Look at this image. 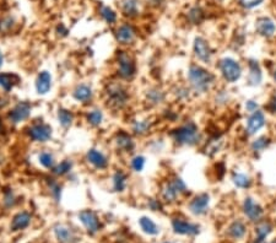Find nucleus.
Instances as JSON below:
<instances>
[{
  "mask_svg": "<svg viewBox=\"0 0 276 243\" xmlns=\"http://www.w3.org/2000/svg\"><path fill=\"white\" fill-rule=\"evenodd\" d=\"M172 227L175 230L176 234L180 235H189V236H194V235L199 234V227L196 225L190 224L188 221H184L182 219H173Z\"/></svg>",
  "mask_w": 276,
  "mask_h": 243,
  "instance_id": "nucleus-17",
  "label": "nucleus"
},
{
  "mask_svg": "<svg viewBox=\"0 0 276 243\" xmlns=\"http://www.w3.org/2000/svg\"><path fill=\"white\" fill-rule=\"evenodd\" d=\"M47 186L48 189H49V193L50 195L54 198L55 201H59L60 200V196H61V187L60 184L57 182L53 178H48L47 180Z\"/></svg>",
  "mask_w": 276,
  "mask_h": 243,
  "instance_id": "nucleus-36",
  "label": "nucleus"
},
{
  "mask_svg": "<svg viewBox=\"0 0 276 243\" xmlns=\"http://www.w3.org/2000/svg\"><path fill=\"white\" fill-rule=\"evenodd\" d=\"M243 210L250 221H259L263 216V209L250 198H247L244 200Z\"/></svg>",
  "mask_w": 276,
  "mask_h": 243,
  "instance_id": "nucleus-19",
  "label": "nucleus"
},
{
  "mask_svg": "<svg viewBox=\"0 0 276 243\" xmlns=\"http://www.w3.org/2000/svg\"><path fill=\"white\" fill-rule=\"evenodd\" d=\"M139 224H140V227H141V230L145 232V234L155 236V235H157L158 232H160L158 226L152 221L151 219H150V217L142 216L141 219L139 220Z\"/></svg>",
  "mask_w": 276,
  "mask_h": 243,
  "instance_id": "nucleus-29",
  "label": "nucleus"
},
{
  "mask_svg": "<svg viewBox=\"0 0 276 243\" xmlns=\"http://www.w3.org/2000/svg\"><path fill=\"white\" fill-rule=\"evenodd\" d=\"M35 88L37 94L42 95V96L47 95L50 91V89H52V75H50L49 71L43 70L38 74L37 79H36Z\"/></svg>",
  "mask_w": 276,
  "mask_h": 243,
  "instance_id": "nucleus-16",
  "label": "nucleus"
},
{
  "mask_svg": "<svg viewBox=\"0 0 276 243\" xmlns=\"http://www.w3.org/2000/svg\"><path fill=\"white\" fill-rule=\"evenodd\" d=\"M86 121H88L91 127H99L102 124V122H103V112L98 108L91 109L86 114Z\"/></svg>",
  "mask_w": 276,
  "mask_h": 243,
  "instance_id": "nucleus-31",
  "label": "nucleus"
},
{
  "mask_svg": "<svg viewBox=\"0 0 276 243\" xmlns=\"http://www.w3.org/2000/svg\"><path fill=\"white\" fill-rule=\"evenodd\" d=\"M245 107H247V109L249 112H255L258 108V104H257V102H254V101H248L247 104H245Z\"/></svg>",
  "mask_w": 276,
  "mask_h": 243,
  "instance_id": "nucleus-46",
  "label": "nucleus"
},
{
  "mask_svg": "<svg viewBox=\"0 0 276 243\" xmlns=\"http://www.w3.org/2000/svg\"><path fill=\"white\" fill-rule=\"evenodd\" d=\"M57 31H58V32H61V36H66V35H68V30H66L65 27L63 26V25H60V26H58Z\"/></svg>",
  "mask_w": 276,
  "mask_h": 243,
  "instance_id": "nucleus-47",
  "label": "nucleus"
},
{
  "mask_svg": "<svg viewBox=\"0 0 276 243\" xmlns=\"http://www.w3.org/2000/svg\"><path fill=\"white\" fill-rule=\"evenodd\" d=\"M117 73L123 80H130L137 73V64L130 53L119 50L117 54Z\"/></svg>",
  "mask_w": 276,
  "mask_h": 243,
  "instance_id": "nucleus-4",
  "label": "nucleus"
},
{
  "mask_svg": "<svg viewBox=\"0 0 276 243\" xmlns=\"http://www.w3.org/2000/svg\"><path fill=\"white\" fill-rule=\"evenodd\" d=\"M57 118L58 123H59L61 127H63L64 129H68V128H70L71 125H73L75 117H74L73 112L69 111V109L59 108L57 112Z\"/></svg>",
  "mask_w": 276,
  "mask_h": 243,
  "instance_id": "nucleus-25",
  "label": "nucleus"
},
{
  "mask_svg": "<svg viewBox=\"0 0 276 243\" xmlns=\"http://www.w3.org/2000/svg\"><path fill=\"white\" fill-rule=\"evenodd\" d=\"M2 132V122H1V118H0V133Z\"/></svg>",
  "mask_w": 276,
  "mask_h": 243,
  "instance_id": "nucleus-51",
  "label": "nucleus"
},
{
  "mask_svg": "<svg viewBox=\"0 0 276 243\" xmlns=\"http://www.w3.org/2000/svg\"><path fill=\"white\" fill-rule=\"evenodd\" d=\"M166 98V95L161 89L158 88H152L150 90L146 91V101L149 102L152 106H158V104L162 103Z\"/></svg>",
  "mask_w": 276,
  "mask_h": 243,
  "instance_id": "nucleus-26",
  "label": "nucleus"
},
{
  "mask_svg": "<svg viewBox=\"0 0 276 243\" xmlns=\"http://www.w3.org/2000/svg\"><path fill=\"white\" fill-rule=\"evenodd\" d=\"M99 12H101V16L107 24H114L117 21V14L108 6H101L99 9Z\"/></svg>",
  "mask_w": 276,
  "mask_h": 243,
  "instance_id": "nucleus-37",
  "label": "nucleus"
},
{
  "mask_svg": "<svg viewBox=\"0 0 276 243\" xmlns=\"http://www.w3.org/2000/svg\"><path fill=\"white\" fill-rule=\"evenodd\" d=\"M38 161H40L41 165H42L45 168H47V170H53L54 166L57 165V163H55L54 156H53V153L49 151L41 152L40 155H38Z\"/></svg>",
  "mask_w": 276,
  "mask_h": 243,
  "instance_id": "nucleus-34",
  "label": "nucleus"
},
{
  "mask_svg": "<svg viewBox=\"0 0 276 243\" xmlns=\"http://www.w3.org/2000/svg\"><path fill=\"white\" fill-rule=\"evenodd\" d=\"M117 150L121 152H132L135 149V142L130 134L127 132H118L113 139Z\"/></svg>",
  "mask_w": 276,
  "mask_h": 243,
  "instance_id": "nucleus-14",
  "label": "nucleus"
},
{
  "mask_svg": "<svg viewBox=\"0 0 276 243\" xmlns=\"http://www.w3.org/2000/svg\"><path fill=\"white\" fill-rule=\"evenodd\" d=\"M255 29L257 32L263 37H272L275 33L276 26L272 19L269 17H259L255 22Z\"/></svg>",
  "mask_w": 276,
  "mask_h": 243,
  "instance_id": "nucleus-18",
  "label": "nucleus"
},
{
  "mask_svg": "<svg viewBox=\"0 0 276 243\" xmlns=\"http://www.w3.org/2000/svg\"><path fill=\"white\" fill-rule=\"evenodd\" d=\"M263 2V0H239L241 6H243L244 9H253V7L258 6Z\"/></svg>",
  "mask_w": 276,
  "mask_h": 243,
  "instance_id": "nucleus-44",
  "label": "nucleus"
},
{
  "mask_svg": "<svg viewBox=\"0 0 276 243\" xmlns=\"http://www.w3.org/2000/svg\"><path fill=\"white\" fill-rule=\"evenodd\" d=\"M127 182H128V176L127 173L123 172L122 170H117L114 172L113 177H112V184H113L114 192H121L124 191L127 188Z\"/></svg>",
  "mask_w": 276,
  "mask_h": 243,
  "instance_id": "nucleus-24",
  "label": "nucleus"
},
{
  "mask_svg": "<svg viewBox=\"0 0 276 243\" xmlns=\"http://www.w3.org/2000/svg\"><path fill=\"white\" fill-rule=\"evenodd\" d=\"M268 145H269V139H268V138H259V139H257L252 144V149L254 150V151H262Z\"/></svg>",
  "mask_w": 276,
  "mask_h": 243,
  "instance_id": "nucleus-43",
  "label": "nucleus"
},
{
  "mask_svg": "<svg viewBox=\"0 0 276 243\" xmlns=\"http://www.w3.org/2000/svg\"><path fill=\"white\" fill-rule=\"evenodd\" d=\"M274 79L276 80V70H275V73H274Z\"/></svg>",
  "mask_w": 276,
  "mask_h": 243,
  "instance_id": "nucleus-53",
  "label": "nucleus"
},
{
  "mask_svg": "<svg viewBox=\"0 0 276 243\" xmlns=\"http://www.w3.org/2000/svg\"><path fill=\"white\" fill-rule=\"evenodd\" d=\"M265 124V117L264 113L260 111H255L253 112L252 116L249 117L248 119V124H247V132L249 135L255 134L257 132H259Z\"/></svg>",
  "mask_w": 276,
  "mask_h": 243,
  "instance_id": "nucleus-21",
  "label": "nucleus"
},
{
  "mask_svg": "<svg viewBox=\"0 0 276 243\" xmlns=\"http://www.w3.org/2000/svg\"><path fill=\"white\" fill-rule=\"evenodd\" d=\"M203 16L204 15H203V11H201L200 7H193V9H191L188 14L189 20H190L193 24H199V22H201Z\"/></svg>",
  "mask_w": 276,
  "mask_h": 243,
  "instance_id": "nucleus-42",
  "label": "nucleus"
},
{
  "mask_svg": "<svg viewBox=\"0 0 276 243\" xmlns=\"http://www.w3.org/2000/svg\"><path fill=\"white\" fill-rule=\"evenodd\" d=\"M106 102L109 108L114 111H121L124 108L129 102V92L125 90V88L118 83H111L107 86L106 91Z\"/></svg>",
  "mask_w": 276,
  "mask_h": 243,
  "instance_id": "nucleus-2",
  "label": "nucleus"
},
{
  "mask_svg": "<svg viewBox=\"0 0 276 243\" xmlns=\"http://www.w3.org/2000/svg\"><path fill=\"white\" fill-rule=\"evenodd\" d=\"M245 226L242 221H234L233 224L230 226L229 229V235L234 240L243 239L245 235Z\"/></svg>",
  "mask_w": 276,
  "mask_h": 243,
  "instance_id": "nucleus-32",
  "label": "nucleus"
},
{
  "mask_svg": "<svg viewBox=\"0 0 276 243\" xmlns=\"http://www.w3.org/2000/svg\"><path fill=\"white\" fill-rule=\"evenodd\" d=\"M270 108H272L274 112H276V95H275L274 98L272 99V103H270Z\"/></svg>",
  "mask_w": 276,
  "mask_h": 243,
  "instance_id": "nucleus-48",
  "label": "nucleus"
},
{
  "mask_svg": "<svg viewBox=\"0 0 276 243\" xmlns=\"http://www.w3.org/2000/svg\"><path fill=\"white\" fill-rule=\"evenodd\" d=\"M171 135L178 145H188V146L196 145L201 139L200 132H199L195 123L193 122H188L181 125L177 129L173 130Z\"/></svg>",
  "mask_w": 276,
  "mask_h": 243,
  "instance_id": "nucleus-3",
  "label": "nucleus"
},
{
  "mask_svg": "<svg viewBox=\"0 0 276 243\" xmlns=\"http://www.w3.org/2000/svg\"><path fill=\"white\" fill-rule=\"evenodd\" d=\"M209 204H210V196H209V194H199V195H196L189 203V210L194 215H203L208 211Z\"/></svg>",
  "mask_w": 276,
  "mask_h": 243,
  "instance_id": "nucleus-15",
  "label": "nucleus"
},
{
  "mask_svg": "<svg viewBox=\"0 0 276 243\" xmlns=\"http://www.w3.org/2000/svg\"><path fill=\"white\" fill-rule=\"evenodd\" d=\"M71 168H73V162H71V160H63L61 162L57 163L52 171L55 176L61 177V176L68 175L71 171Z\"/></svg>",
  "mask_w": 276,
  "mask_h": 243,
  "instance_id": "nucleus-35",
  "label": "nucleus"
},
{
  "mask_svg": "<svg viewBox=\"0 0 276 243\" xmlns=\"http://www.w3.org/2000/svg\"><path fill=\"white\" fill-rule=\"evenodd\" d=\"M163 243H172V242H163Z\"/></svg>",
  "mask_w": 276,
  "mask_h": 243,
  "instance_id": "nucleus-55",
  "label": "nucleus"
},
{
  "mask_svg": "<svg viewBox=\"0 0 276 243\" xmlns=\"http://www.w3.org/2000/svg\"><path fill=\"white\" fill-rule=\"evenodd\" d=\"M188 80L194 91L198 94H204L210 90L211 86L214 85L215 76L203 66L193 64L188 70Z\"/></svg>",
  "mask_w": 276,
  "mask_h": 243,
  "instance_id": "nucleus-1",
  "label": "nucleus"
},
{
  "mask_svg": "<svg viewBox=\"0 0 276 243\" xmlns=\"http://www.w3.org/2000/svg\"><path fill=\"white\" fill-rule=\"evenodd\" d=\"M255 230H257V240H255V243H263L264 242V240L267 239L268 235L272 232L273 227L269 222L264 221V222H260Z\"/></svg>",
  "mask_w": 276,
  "mask_h": 243,
  "instance_id": "nucleus-33",
  "label": "nucleus"
},
{
  "mask_svg": "<svg viewBox=\"0 0 276 243\" xmlns=\"http://www.w3.org/2000/svg\"><path fill=\"white\" fill-rule=\"evenodd\" d=\"M249 84L253 86L259 85L262 81V70L259 68V64L254 60L249 61Z\"/></svg>",
  "mask_w": 276,
  "mask_h": 243,
  "instance_id": "nucleus-28",
  "label": "nucleus"
},
{
  "mask_svg": "<svg viewBox=\"0 0 276 243\" xmlns=\"http://www.w3.org/2000/svg\"><path fill=\"white\" fill-rule=\"evenodd\" d=\"M122 11L124 12L125 16H137L139 12V1L138 0H123Z\"/></svg>",
  "mask_w": 276,
  "mask_h": 243,
  "instance_id": "nucleus-30",
  "label": "nucleus"
},
{
  "mask_svg": "<svg viewBox=\"0 0 276 243\" xmlns=\"http://www.w3.org/2000/svg\"><path fill=\"white\" fill-rule=\"evenodd\" d=\"M31 220H32V216H31L30 213H27V211H20L12 219L10 229L14 232L21 231V230H25L26 227H29Z\"/></svg>",
  "mask_w": 276,
  "mask_h": 243,
  "instance_id": "nucleus-22",
  "label": "nucleus"
},
{
  "mask_svg": "<svg viewBox=\"0 0 276 243\" xmlns=\"http://www.w3.org/2000/svg\"><path fill=\"white\" fill-rule=\"evenodd\" d=\"M79 219H80L81 224L84 225L86 231L90 235H96L101 230V221H99L98 216H97V214L94 211L83 210L79 214Z\"/></svg>",
  "mask_w": 276,
  "mask_h": 243,
  "instance_id": "nucleus-9",
  "label": "nucleus"
},
{
  "mask_svg": "<svg viewBox=\"0 0 276 243\" xmlns=\"http://www.w3.org/2000/svg\"><path fill=\"white\" fill-rule=\"evenodd\" d=\"M26 134L29 135L31 140L35 143H47L52 139L53 137V129L49 124L43 122L32 123L29 128L26 129Z\"/></svg>",
  "mask_w": 276,
  "mask_h": 243,
  "instance_id": "nucleus-6",
  "label": "nucleus"
},
{
  "mask_svg": "<svg viewBox=\"0 0 276 243\" xmlns=\"http://www.w3.org/2000/svg\"><path fill=\"white\" fill-rule=\"evenodd\" d=\"M4 204L6 208H12L16 204V195L12 189H5L4 192Z\"/></svg>",
  "mask_w": 276,
  "mask_h": 243,
  "instance_id": "nucleus-41",
  "label": "nucleus"
},
{
  "mask_svg": "<svg viewBox=\"0 0 276 243\" xmlns=\"http://www.w3.org/2000/svg\"><path fill=\"white\" fill-rule=\"evenodd\" d=\"M1 162H2V156L0 155V165H1Z\"/></svg>",
  "mask_w": 276,
  "mask_h": 243,
  "instance_id": "nucleus-52",
  "label": "nucleus"
},
{
  "mask_svg": "<svg viewBox=\"0 0 276 243\" xmlns=\"http://www.w3.org/2000/svg\"><path fill=\"white\" fill-rule=\"evenodd\" d=\"M149 2L152 5H160L162 2V0H149Z\"/></svg>",
  "mask_w": 276,
  "mask_h": 243,
  "instance_id": "nucleus-49",
  "label": "nucleus"
},
{
  "mask_svg": "<svg viewBox=\"0 0 276 243\" xmlns=\"http://www.w3.org/2000/svg\"><path fill=\"white\" fill-rule=\"evenodd\" d=\"M53 232H54L55 239L60 243H78L80 241V237L78 236L75 230L71 227L66 226L63 224H57L53 227Z\"/></svg>",
  "mask_w": 276,
  "mask_h": 243,
  "instance_id": "nucleus-10",
  "label": "nucleus"
},
{
  "mask_svg": "<svg viewBox=\"0 0 276 243\" xmlns=\"http://www.w3.org/2000/svg\"><path fill=\"white\" fill-rule=\"evenodd\" d=\"M220 69H221V73L224 75L225 80H227L229 83H234L242 75L241 66L232 58H224L220 61Z\"/></svg>",
  "mask_w": 276,
  "mask_h": 243,
  "instance_id": "nucleus-7",
  "label": "nucleus"
},
{
  "mask_svg": "<svg viewBox=\"0 0 276 243\" xmlns=\"http://www.w3.org/2000/svg\"><path fill=\"white\" fill-rule=\"evenodd\" d=\"M232 181H233L234 186L238 187V188H248L250 186V178L245 175H242V173H234Z\"/></svg>",
  "mask_w": 276,
  "mask_h": 243,
  "instance_id": "nucleus-38",
  "label": "nucleus"
},
{
  "mask_svg": "<svg viewBox=\"0 0 276 243\" xmlns=\"http://www.w3.org/2000/svg\"><path fill=\"white\" fill-rule=\"evenodd\" d=\"M31 111H32V104L27 101H20L19 103L12 107L9 112V121L12 124H20L30 118Z\"/></svg>",
  "mask_w": 276,
  "mask_h": 243,
  "instance_id": "nucleus-8",
  "label": "nucleus"
},
{
  "mask_svg": "<svg viewBox=\"0 0 276 243\" xmlns=\"http://www.w3.org/2000/svg\"><path fill=\"white\" fill-rule=\"evenodd\" d=\"M15 26V20L11 16L2 17L0 20V33H10Z\"/></svg>",
  "mask_w": 276,
  "mask_h": 243,
  "instance_id": "nucleus-39",
  "label": "nucleus"
},
{
  "mask_svg": "<svg viewBox=\"0 0 276 243\" xmlns=\"http://www.w3.org/2000/svg\"><path fill=\"white\" fill-rule=\"evenodd\" d=\"M137 37V31L129 24H123L116 31V40L119 45L129 46L132 45Z\"/></svg>",
  "mask_w": 276,
  "mask_h": 243,
  "instance_id": "nucleus-13",
  "label": "nucleus"
},
{
  "mask_svg": "<svg viewBox=\"0 0 276 243\" xmlns=\"http://www.w3.org/2000/svg\"><path fill=\"white\" fill-rule=\"evenodd\" d=\"M147 205H149V208L151 209L152 211H157V210H161V209H162L160 201L156 200V199H150L149 203H147Z\"/></svg>",
  "mask_w": 276,
  "mask_h": 243,
  "instance_id": "nucleus-45",
  "label": "nucleus"
},
{
  "mask_svg": "<svg viewBox=\"0 0 276 243\" xmlns=\"http://www.w3.org/2000/svg\"><path fill=\"white\" fill-rule=\"evenodd\" d=\"M21 79L19 75L12 73H0V88L5 92H10L16 85H19Z\"/></svg>",
  "mask_w": 276,
  "mask_h": 243,
  "instance_id": "nucleus-23",
  "label": "nucleus"
},
{
  "mask_svg": "<svg viewBox=\"0 0 276 243\" xmlns=\"http://www.w3.org/2000/svg\"><path fill=\"white\" fill-rule=\"evenodd\" d=\"M152 122L150 119H138L132 124V130L135 135H145L150 132Z\"/></svg>",
  "mask_w": 276,
  "mask_h": 243,
  "instance_id": "nucleus-27",
  "label": "nucleus"
},
{
  "mask_svg": "<svg viewBox=\"0 0 276 243\" xmlns=\"http://www.w3.org/2000/svg\"><path fill=\"white\" fill-rule=\"evenodd\" d=\"M86 161L92 166L93 168L98 171H103L108 167V158L104 155L101 150L98 149H90L86 153Z\"/></svg>",
  "mask_w": 276,
  "mask_h": 243,
  "instance_id": "nucleus-12",
  "label": "nucleus"
},
{
  "mask_svg": "<svg viewBox=\"0 0 276 243\" xmlns=\"http://www.w3.org/2000/svg\"><path fill=\"white\" fill-rule=\"evenodd\" d=\"M193 49L195 57L200 61L209 63V61L211 60V57H213V50H211L209 43L206 42L203 37H196L195 40H194Z\"/></svg>",
  "mask_w": 276,
  "mask_h": 243,
  "instance_id": "nucleus-11",
  "label": "nucleus"
},
{
  "mask_svg": "<svg viewBox=\"0 0 276 243\" xmlns=\"http://www.w3.org/2000/svg\"><path fill=\"white\" fill-rule=\"evenodd\" d=\"M270 243H276V240H275V241H273V242H270Z\"/></svg>",
  "mask_w": 276,
  "mask_h": 243,
  "instance_id": "nucleus-54",
  "label": "nucleus"
},
{
  "mask_svg": "<svg viewBox=\"0 0 276 243\" xmlns=\"http://www.w3.org/2000/svg\"><path fill=\"white\" fill-rule=\"evenodd\" d=\"M2 64H4V55H2L1 50H0V68L2 66Z\"/></svg>",
  "mask_w": 276,
  "mask_h": 243,
  "instance_id": "nucleus-50",
  "label": "nucleus"
},
{
  "mask_svg": "<svg viewBox=\"0 0 276 243\" xmlns=\"http://www.w3.org/2000/svg\"><path fill=\"white\" fill-rule=\"evenodd\" d=\"M145 161L146 160H145L144 156H135V157H133L132 161H130V167H132L133 171H135V172H141L145 167Z\"/></svg>",
  "mask_w": 276,
  "mask_h": 243,
  "instance_id": "nucleus-40",
  "label": "nucleus"
},
{
  "mask_svg": "<svg viewBox=\"0 0 276 243\" xmlns=\"http://www.w3.org/2000/svg\"><path fill=\"white\" fill-rule=\"evenodd\" d=\"M73 97L80 103H89L93 97V90L86 84H79L73 91Z\"/></svg>",
  "mask_w": 276,
  "mask_h": 243,
  "instance_id": "nucleus-20",
  "label": "nucleus"
},
{
  "mask_svg": "<svg viewBox=\"0 0 276 243\" xmlns=\"http://www.w3.org/2000/svg\"><path fill=\"white\" fill-rule=\"evenodd\" d=\"M186 193V186L181 178L176 177L173 180L168 181L161 189V195L162 199L167 203H175L178 196Z\"/></svg>",
  "mask_w": 276,
  "mask_h": 243,
  "instance_id": "nucleus-5",
  "label": "nucleus"
}]
</instances>
